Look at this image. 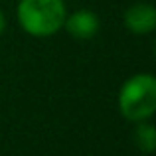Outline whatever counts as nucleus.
Segmentation results:
<instances>
[{"mask_svg": "<svg viewBox=\"0 0 156 156\" xmlns=\"http://www.w3.org/2000/svg\"><path fill=\"white\" fill-rule=\"evenodd\" d=\"M119 111L126 121H148L156 111V79L150 73H138L122 83L119 91Z\"/></svg>", "mask_w": 156, "mask_h": 156, "instance_id": "obj_1", "label": "nucleus"}, {"mask_svg": "<svg viewBox=\"0 0 156 156\" xmlns=\"http://www.w3.org/2000/svg\"><path fill=\"white\" fill-rule=\"evenodd\" d=\"M65 16L63 0H20L18 4L20 26L36 38H46L59 32Z\"/></svg>", "mask_w": 156, "mask_h": 156, "instance_id": "obj_2", "label": "nucleus"}, {"mask_svg": "<svg viewBox=\"0 0 156 156\" xmlns=\"http://www.w3.org/2000/svg\"><path fill=\"white\" fill-rule=\"evenodd\" d=\"M63 28L75 40H89L99 32V18L91 10H79L71 16H65Z\"/></svg>", "mask_w": 156, "mask_h": 156, "instance_id": "obj_3", "label": "nucleus"}, {"mask_svg": "<svg viewBox=\"0 0 156 156\" xmlns=\"http://www.w3.org/2000/svg\"><path fill=\"white\" fill-rule=\"evenodd\" d=\"M125 26L133 34H150L156 26V10L152 4H136L130 6L125 14Z\"/></svg>", "mask_w": 156, "mask_h": 156, "instance_id": "obj_4", "label": "nucleus"}, {"mask_svg": "<svg viewBox=\"0 0 156 156\" xmlns=\"http://www.w3.org/2000/svg\"><path fill=\"white\" fill-rule=\"evenodd\" d=\"M134 136H136V144L140 146L146 154H150L154 150V146H156V133H154L152 125H148V122L142 121V125L136 129Z\"/></svg>", "mask_w": 156, "mask_h": 156, "instance_id": "obj_5", "label": "nucleus"}, {"mask_svg": "<svg viewBox=\"0 0 156 156\" xmlns=\"http://www.w3.org/2000/svg\"><path fill=\"white\" fill-rule=\"evenodd\" d=\"M4 28H6V18H4V14H2V10H0V36H2V32H4Z\"/></svg>", "mask_w": 156, "mask_h": 156, "instance_id": "obj_6", "label": "nucleus"}]
</instances>
